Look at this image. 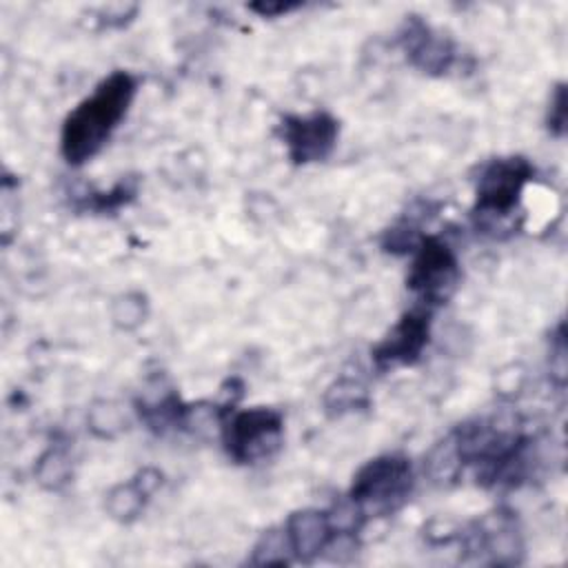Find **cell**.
I'll list each match as a JSON object with an SVG mask.
<instances>
[{
	"instance_id": "1",
	"label": "cell",
	"mask_w": 568,
	"mask_h": 568,
	"mask_svg": "<svg viewBox=\"0 0 568 568\" xmlns=\"http://www.w3.org/2000/svg\"><path fill=\"white\" fill-rule=\"evenodd\" d=\"M138 93V78L113 71L80 100L62 122L60 153L67 164L82 166L93 160L126 118Z\"/></svg>"
},
{
	"instance_id": "2",
	"label": "cell",
	"mask_w": 568,
	"mask_h": 568,
	"mask_svg": "<svg viewBox=\"0 0 568 568\" xmlns=\"http://www.w3.org/2000/svg\"><path fill=\"white\" fill-rule=\"evenodd\" d=\"M413 484L410 459L399 453H386L368 459L355 473L346 497L357 504L368 521L371 517H386L399 510L408 501Z\"/></svg>"
},
{
	"instance_id": "3",
	"label": "cell",
	"mask_w": 568,
	"mask_h": 568,
	"mask_svg": "<svg viewBox=\"0 0 568 568\" xmlns=\"http://www.w3.org/2000/svg\"><path fill=\"white\" fill-rule=\"evenodd\" d=\"M222 446L235 464H255L273 457L284 437V417L275 408L253 406L222 417Z\"/></svg>"
},
{
	"instance_id": "4",
	"label": "cell",
	"mask_w": 568,
	"mask_h": 568,
	"mask_svg": "<svg viewBox=\"0 0 568 568\" xmlns=\"http://www.w3.org/2000/svg\"><path fill=\"white\" fill-rule=\"evenodd\" d=\"M459 262L455 251L435 235H422L413 248V264L408 268L406 286L426 308L442 306L450 300L459 284Z\"/></svg>"
},
{
	"instance_id": "5",
	"label": "cell",
	"mask_w": 568,
	"mask_h": 568,
	"mask_svg": "<svg viewBox=\"0 0 568 568\" xmlns=\"http://www.w3.org/2000/svg\"><path fill=\"white\" fill-rule=\"evenodd\" d=\"M532 175L535 166L521 155L490 160L477 178L475 215L484 220L513 215L519 209Z\"/></svg>"
},
{
	"instance_id": "6",
	"label": "cell",
	"mask_w": 568,
	"mask_h": 568,
	"mask_svg": "<svg viewBox=\"0 0 568 568\" xmlns=\"http://www.w3.org/2000/svg\"><path fill=\"white\" fill-rule=\"evenodd\" d=\"M277 129L288 160L297 166L324 162L339 138V122L328 111L284 115Z\"/></svg>"
},
{
	"instance_id": "7",
	"label": "cell",
	"mask_w": 568,
	"mask_h": 568,
	"mask_svg": "<svg viewBox=\"0 0 568 568\" xmlns=\"http://www.w3.org/2000/svg\"><path fill=\"white\" fill-rule=\"evenodd\" d=\"M430 315H433L430 308L415 304L375 344L371 357L379 373H388L402 366H413L422 357L430 339Z\"/></svg>"
},
{
	"instance_id": "8",
	"label": "cell",
	"mask_w": 568,
	"mask_h": 568,
	"mask_svg": "<svg viewBox=\"0 0 568 568\" xmlns=\"http://www.w3.org/2000/svg\"><path fill=\"white\" fill-rule=\"evenodd\" d=\"M399 47L408 62L428 75H444L457 58L453 40L417 16L406 18L399 31Z\"/></svg>"
},
{
	"instance_id": "9",
	"label": "cell",
	"mask_w": 568,
	"mask_h": 568,
	"mask_svg": "<svg viewBox=\"0 0 568 568\" xmlns=\"http://www.w3.org/2000/svg\"><path fill=\"white\" fill-rule=\"evenodd\" d=\"M284 532L291 546V555L300 561H313L320 557L335 535L326 510L315 508H304L288 515Z\"/></svg>"
},
{
	"instance_id": "10",
	"label": "cell",
	"mask_w": 568,
	"mask_h": 568,
	"mask_svg": "<svg viewBox=\"0 0 568 568\" xmlns=\"http://www.w3.org/2000/svg\"><path fill=\"white\" fill-rule=\"evenodd\" d=\"M160 484H162L160 470L142 468L135 477H131L129 481H122L109 490L106 501H104L106 513L122 524L138 519L140 513L144 510L149 497L158 490Z\"/></svg>"
},
{
	"instance_id": "11",
	"label": "cell",
	"mask_w": 568,
	"mask_h": 568,
	"mask_svg": "<svg viewBox=\"0 0 568 568\" xmlns=\"http://www.w3.org/2000/svg\"><path fill=\"white\" fill-rule=\"evenodd\" d=\"M138 180L135 178H124L120 180L113 189L102 191V193H91L87 197H82L80 206L95 211V213H111L118 211L120 206L129 204L135 195H138Z\"/></svg>"
},
{
	"instance_id": "12",
	"label": "cell",
	"mask_w": 568,
	"mask_h": 568,
	"mask_svg": "<svg viewBox=\"0 0 568 568\" xmlns=\"http://www.w3.org/2000/svg\"><path fill=\"white\" fill-rule=\"evenodd\" d=\"M69 475H71V462H69V455L60 448H49L40 462H38V481L49 488V490H55L60 488L62 484L69 481Z\"/></svg>"
},
{
	"instance_id": "13",
	"label": "cell",
	"mask_w": 568,
	"mask_h": 568,
	"mask_svg": "<svg viewBox=\"0 0 568 568\" xmlns=\"http://www.w3.org/2000/svg\"><path fill=\"white\" fill-rule=\"evenodd\" d=\"M253 564H288L291 546L284 532V526L280 530H268L262 535V539L255 546ZM293 557V555H291Z\"/></svg>"
},
{
	"instance_id": "14",
	"label": "cell",
	"mask_w": 568,
	"mask_h": 568,
	"mask_svg": "<svg viewBox=\"0 0 568 568\" xmlns=\"http://www.w3.org/2000/svg\"><path fill=\"white\" fill-rule=\"evenodd\" d=\"M366 390L364 386H359L353 379H339L333 388H328L326 393V406L335 408L337 413L344 410H353L359 406H366Z\"/></svg>"
},
{
	"instance_id": "15",
	"label": "cell",
	"mask_w": 568,
	"mask_h": 568,
	"mask_svg": "<svg viewBox=\"0 0 568 568\" xmlns=\"http://www.w3.org/2000/svg\"><path fill=\"white\" fill-rule=\"evenodd\" d=\"M566 84L559 82L550 95L548 113H546V126L550 135L564 138L566 135Z\"/></svg>"
},
{
	"instance_id": "16",
	"label": "cell",
	"mask_w": 568,
	"mask_h": 568,
	"mask_svg": "<svg viewBox=\"0 0 568 568\" xmlns=\"http://www.w3.org/2000/svg\"><path fill=\"white\" fill-rule=\"evenodd\" d=\"M144 300L142 295H124L120 302H115L113 308V320L115 324H120L122 328H133L140 322H144Z\"/></svg>"
},
{
	"instance_id": "17",
	"label": "cell",
	"mask_w": 568,
	"mask_h": 568,
	"mask_svg": "<svg viewBox=\"0 0 568 568\" xmlns=\"http://www.w3.org/2000/svg\"><path fill=\"white\" fill-rule=\"evenodd\" d=\"M297 7H300V2H255V4H248V9L260 13L262 18L282 16V13H288V11H295Z\"/></svg>"
}]
</instances>
